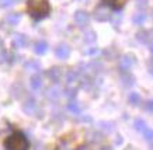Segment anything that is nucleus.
<instances>
[{
  "label": "nucleus",
  "instance_id": "nucleus-8",
  "mask_svg": "<svg viewBox=\"0 0 153 150\" xmlns=\"http://www.w3.org/2000/svg\"><path fill=\"white\" fill-rule=\"evenodd\" d=\"M13 45L14 48H25L28 45V38L23 34H17L13 38Z\"/></svg>",
  "mask_w": 153,
  "mask_h": 150
},
{
  "label": "nucleus",
  "instance_id": "nucleus-30",
  "mask_svg": "<svg viewBox=\"0 0 153 150\" xmlns=\"http://www.w3.org/2000/svg\"><path fill=\"white\" fill-rule=\"evenodd\" d=\"M150 150H153V146H152V147H150Z\"/></svg>",
  "mask_w": 153,
  "mask_h": 150
},
{
  "label": "nucleus",
  "instance_id": "nucleus-24",
  "mask_svg": "<svg viewBox=\"0 0 153 150\" xmlns=\"http://www.w3.org/2000/svg\"><path fill=\"white\" fill-rule=\"evenodd\" d=\"M148 3H149V0H136L138 9H146V7H148Z\"/></svg>",
  "mask_w": 153,
  "mask_h": 150
},
{
  "label": "nucleus",
  "instance_id": "nucleus-18",
  "mask_svg": "<svg viewBox=\"0 0 153 150\" xmlns=\"http://www.w3.org/2000/svg\"><path fill=\"white\" fill-rule=\"evenodd\" d=\"M47 97L51 100H56L60 97V90L58 87H51V89H48L47 91Z\"/></svg>",
  "mask_w": 153,
  "mask_h": 150
},
{
  "label": "nucleus",
  "instance_id": "nucleus-21",
  "mask_svg": "<svg viewBox=\"0 0 153 150\" xmlns=\"http://www.w3.org/2000/svg\"><path fill=\"white\" fill-rule=\"evenodd\" d=\"M68 109L73 114H80V111H82L79 103H76V101H70V103L68 104Z\"/></svg>",
  "mask_w": 153,
  "mask_h": 150
},
{
  "label": "nucleus",
  "instance_id": "nucleus-17",
  "mask_svg": "<svg viewBox=\"0 0 153 150\" xmlns=\"http://www.w3.org/2000/svg\"><path fill=\"white\" fill-rule=\"evenodd\" d=\"M146 18H148V17H146L145 13H136V14L134 16L132 21H134V24H136V25H143Z\"/></svg>",
  "mask_w": 153,
  "mask_h": 150
},
{
  "label": "nucleus",
  "instance_id": "nucleus-28",
  "mask_svg": "<svg viewBox=\"0 0 153 150\" xmlns=\"http://www.w3.org/2000/svg\"><path fill=\"white\" fill-rule=\"evenodd\" d=\"M101 150H114L112 147H110V146H105V147H102Z\"/></svg>",
  "mask_w": 153,
  "mask_h": 150
},
{
  "label": "nucleus",
  "instance_id": "nucleus-4",
  "mask_svg": "<svg viewBox=\"0 0 153 150\" xmlns=\"http://www.w3.org/2000/svg\"><path fill=\"white\" fill-rule=\"evenodd\" d=\"M74 21H76V24L79 27H86L88 24V21H90V16H88V13L83 11V10H79V11L74 13Z\"/></svg>",
  "mask_w": 153,
  "mask_h": 150
},
{
  "label": "nucleus",
  "instance_id": "nucleus-9",
  "mask_svg": "<svg viewBox=\"0 0 153 150\" xmlns=\"http://www.w3.org/2000/svg\"><path fill=\"white\" fill-rule=\"evenodd\" d=\"M23 109H24V112L30 114V115H34V112L37 111V103H35V100L34 98L27 100V101L23 104Z\"/></svg>",
  "mask_w": 153,
  "mask_h": 150
},
{
  "label": "nucleus",
  "instance_id": "nucleus-29",
  "mask_svg": "<svg viewBox=\"0 0 153 150\" xmlns=\"http://www.w3.org/2000/svg\"><path fill=\"white\" fill-rule=\"evenodd\" d=\"M149 49H150V52H153V42L149 44Z\"/></svg>",
  "mask_w": 153,
  "mask_h": 150
},
{
  "label": "nucleus",
  "instance_id": "nucleus-3",
  "mask_svg": "<svg viewBox=\"0 0 153 150\" xmlns=\"http://www.w3.org/2000/svg\"><path fill=\"white\" fill-rule=\"evenodd\" d=\"M135 63V56L132 53H125L124 56L120 59V67L121 70H131V67Z\"/></svg>",
  "mask_w": 153,
  "mask_h": 150
},
{
  "label": "nucleus",
  "instance_id": "nucleus-7",
  "mask_svg": "<svg viewBox=\"0 0 153 150\" xmlns=\"http://www.w3.org/2000/svg\"><path fill=\"white\" fill-rule=\"evenodd\" d=\"M47 76L49 77L51 81H53V83H59L60 77H62V70H60L59 67H52V69H49V70L47 72Z\"/></svg>",
  "mask_w": 153,
  "mask_h": 150
},
{
  "label": "nucleus",
  "instance_id": "nucleus-16",
  "mask_svg": "<svg viewBox=\"0 0 153 150\" xmlns=\"http://www.w3.org/2000/svg\"><path fill=\"white\" fill-rule=\"evenodd\" d=\"M20 18H21V16L19 13H13V14H9L6 17V21L10 24V25H17L20 23Z\"/></svg>",
  "mask_w": 153,
  "mask_h": 150
},
{
  "label": "nucleus",
  "instance_id": "nucleus-1",
  "mask_svg": "<svg viewBox=\"0 0 153 150\" xmlns=\"http://www.w3.org/2000/svg\"><path fill=\"white\" fill-rule=\"evenodd\" d=\"M27 11L34 20H42L51 13L48 0H27Z\"/></svg>",
  "mask_w": 153,
  "mask_h": 150
},
{
  "label": "nucleus",
  "instance_id": "nucleus-12",
  "mask_svg": "<svg viewBox=\"0 0 153 150\" xmlns=\"http://www.w3.org/2000/svg\"><path fill=\"white\" fill-rule=\"evenodd\" d=\"M110 13L108 11H105L104 9H101V7H98L96 11H94V18L98 20V21H105V20L110 18Z\"/></svg>",
  "mask_w": 153,
  "mask_h": 150
},
{
  "label": "nucleus",
  "instance_id": "nucleus-27",
  "mask_svg": "<svg viewBox=\"0 0 153 150\" xmlns=\"http://www.w3.org/2000/svg\"><path fill=\"white\" fill-rule=\"evenodd\" d=\"M148 70H149V73L153 76V58L148 62Z\"/></svg>",
  "mask_w": 153,
  "mask_h": 150
},
{
  "label": "nucleus",
  "instance_id": "nucleus-19",
  "mask_svg": "<svg viewBox=\"0 0 153 150\" xmlns=\"http://www.w3.org/2000/svg\"><path fill=\"white\" fill-rule=\"evenodd\" d=\"M128 101H129L131 105L136 107V105H139L140 104V95L138 93H129V95H128Z\"/></svg>",
  "mask_w": 153,
  "mask_h": 150
},
{
  "label": "nucleus",
  "instance_id": "nucleus-5",
  "mask_svg": "<svg viewBox=\"0 0 153 150\" xmlns=\"http://www.w3.org/2000/svg\"><path fill=\"white\" fill-rule=\"evenodd\" d=\"M55 55L56 58H59V59H68L70 55V48L69 45H66V44H60L59 47L55 49Z\"/></svg>",
  "mask_w": 153,
  "mask_h": 150
},
{
  "label": "nucleus",
  "instance_id": "nucleus-6",
  "mask_svg": "<svg viewBox=\"0 0 153 150\" xmlns=\"http://www.w3.org/2000/svg\"><path fill=\"white\" fill-rule=\"evenodd\" d=\"M101 1L107 7H111L112 10H121L128 0H101Z\"/></svg>",
  "mask_w": 153,
  "mask_h": 150
},
{
  "label": "nucleus",
  "instance_id": "nucleus-11",
  "mask_svg": "<svg viewBox=\"0 0 153 150\" xmlns=\"http://www.w3.org/2000/svg\"><path fill=\"white\" fill-rule=\"evenodd\" d=\"M30 84H31V89L33 90H38L42 87V77L41 75L35 73L34 76H31V80H30Z\"/></svg>",
  "mask_w": 153,
  "mask_h": 150
},
{
  "label": "nucleus",
  "instance_id": "nucleus-13",
  "mask_svg": "<svg viewBox=\"0 0 153 150\" xmlns=\"http://www.w3.org/2000/svg\"><path fill=\"white\" fill-rule=\"evenodd\" d=\"M47 51H48V44L45 42V41H38V42L34 45V52L38 53V55H44Z\"/></svg>",
  "mask_w": 153,
  "mask_h": 150
},
{
  "label": "nucleus",
  "instance_id": "nucleus-15",
  "mask_svg": "<svg viewBox=\"0 0 153 150\" xmlns=\"http://www.w3.org/2000/svg\"><path fill=\"white\" fill-rule=\"evenodd\" d=\"M136 39L142 44H148L150 41V35H149L148 31H145V30H140L139 33L136 34Z\"/></svg>",
  "mask_w": 153,
  "mask_h": 150
},
{
  "label": "nucleus",
  "instance_id": "nucleus-25",
  "mask_svg": "<svg viewBox=\"0 0 153 150\" xmlns=\"http://www.w3.org/2000/svg\"><path fill=\"white\" fill-rule=\"evenodd\" d=\"M145 108H146V111H148V112H152L153 114V100H149V101H146V104H145Z\"/></svg>",
  "mask_w": 153,
  "mask_h": 150
},
{
  "label": "nucleus",
  "instance_id": "nucleus-2",
  "mask_svg": "<svg viewBox=\"0 0 153 150\" xmlns=\"http://www.w3.org/2000/svg\"><path fill=\"white\" fill-rule=\"evenodd\" d=\"M4 147L7 150H28L30 149V142L23 132L16 131L6 137Z\"/></svg>",
  "mask_w": 153,
  "mask_h": 150
},
{
  "label": "nucleus",
  "instance_id": "nucleus-26",
  "mask_svg": "<svg viewBox=\"0 0 153 150\" xmlns=\"http://www.w3.org/2000/svg\"><path fill=\"white\" fill-rule=\"evenodd\" d=\"M14 1H16V0H0V3H1L3 7H9V6L14 4Z\"/></svg>",
  "mask_w": 153,
  "mask_h": 150
},
{
  "label": "nucleus",
  "instance_id": "nucleus-10",
  "mask_svg": "<svg viewBox=\"0 0 153 150\" xmlns=\"http://www.w3.org/2000/svg\"><path fill=\"white\" fill-rule=\"evenodd\" d=\"M121 79H122V81H124L125 86H134V83H135V77L129 70H122Z\"/></svg>",
  "mask_w": 153,
  "mask_h": 150
},
{
  "label": "nucleus",
  "instance_id": "nucleus-31",
  "mask_svg": "<svg viewBox=\"0 0 153 150\" xmlns=\"http://www.w3.org/2000/svg\"><path fill=\"white\" fill-rule=\"evenodd\" d=\"M0 47H1V41H0Z\"/></svg>",
  "mask_w": 153,
  "mask_h": 150
},
{
  "label": "nucleus",
  "instance_id": "nucleus-20",
  "mask_svg": "<svg viewBox=\"0 0 153 150\" xmlns=\"http://www.w3.org/2000/svg\"><path fill=\"white\" fill-rule=\"evenodd\" d=\"M25 69L27 70H31V72H37V70H39V63H38L37 61H28V62H25Z\"/></svg>",
  "mask_w": 153,
  "mask_h": 150
},
{
  "label": "nucleus",
  "instance_id": "nucleus-23",
  "mask_svg": "<svg viewBox=\"0 0 153 150\" xmlns=\"http://www.w3.org/2000/svg\"><path fill=\"white\" fill-rule=\"evenodd\" d=\"M142 133H143V136H145V139H146V140H153V129H150V128H146V129H145L143 132H142Z\"/></svg>",
  "mask_w": 153,
  "mask_h": 150
},
{
  "label": "nucleus",
  "instance_id": "nucleus-14",
  "mask_svg": "<svg viewBox=\"0 0 153 150\" xmlns=\"http://www.w3.org/2000/svg\"><path fill=\"white\" fill-rule=\"evenodd\" d=\"M134 126H135V129H136V131L142 133V132L148 128V123H146V121H145V119H142V118H136V119L134 121Z\"/></svg>",
  "mask_w": 153,
  "mask_h": 150
},
{
  "label": "nucleus",
  "instance_id": "nucleus-22",
  "mask_svg": "<svg viewBox=\"0 0 153 150\" xmlns=\"http://www.w3.org/2000/svg\"><path fill=\"white\" fill-rule=\"evenodd\" d=\"M84 41L86 42H94L96 41V33L94 31H87L84 34Z\"/></svg>",
  "mask_w": 153,
  "mask_h": 150
}]
</instances>
